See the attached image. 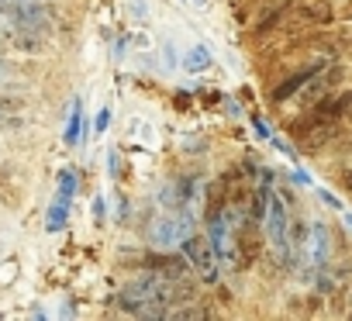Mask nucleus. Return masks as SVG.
I'll return each instance as SVG.
<instances>
[{"label":"nucleus","instance_id":"5","mask_svg":"<svg viewBox=\"0 0 352 321\" xmlns=\"http://www.w3.org/2000/svg\"><path fill=\"white\" fill-rule=\"evenodd\" d=\"M304 256L311 259L314 269H321V266L328 263V232H324L321 225H311V239H307V245H304Z\"/></svg>","mask_w":352,"mask_h":321},{"label":"nucleus","instance_id":"3","mask_svg":"<svg viewBox=\"0 0 352 321\" xmlns=\"http://www.w3.org/2000/svg\"><path fill=\"white\" fill-rule=\"evenodd\" d=\"M187 225H190L187 218H169V214H159V218L152 221V228H148V239H152V245L169 249V245H176V242H184Z\"/></svg>","mask_w":352,"mask_h":321},{"label":"nucleus","instance_id":"10","mask_svg":"<svg viewBox=\"0 0 352 321\" xmlns=\"http://www.w3.org/2000/svg\"><path fill=\"white\" fill-rule=\"evenodd\" d=\"M80 128H83V107H80V100H76V107H73V114H69V124H66V145H76V142H80Z\"/></svg>","mask_w":352,"mask_h":321},{"label":"nucleus","instance_id":"8","mask_svg":"<svg viewBox=\"0 0 352 321\" xmlns=\"http://www.w3.org/2000/svg\"><path fill=\"white\" fill-rule=\"evenodd\" d=\"M208 66H211V49H208V45L187 49V56H184V69H187V73H201V69H208Z\"/></svg>","mask_w":352,"mask_h":321},{"label":"nucleus","instance_id":"16","mask_svg":"<svg viewBox=\"0 0 352 321\" xmlns=\"http://www.w3.org/2000/svg\"><path fill=\"white\" fill-rule=\"evenodd\" d=\"M131 11H135L138 18H145V4H142V0H135V4H131Z\"/></svg>","mask_w":352,"mask_h":321},{"label":"nucleus","instance_id":"18","mask_svg":"<svg viewBox=\"0 0 352 321\" xmlns=\"http://www.w3.org/2000/svg\"><path fill=\"white\" fill-rule=\"evenodd\" d=\"M345 187H349V190H352V173H349V177H345Z\"/></svg>","mask_w":352,"mask_h":321},{"label":"nucleus","instance_id":"6","mask_svg":"<svg viewBox=\"0 0 352 321\" xmlns=\"http://www.w3.org/2000/svg\"><path fill=\"white\" fill-rule=\"evenodd\" d=\"M318 73H321V66H307V69H300V73H294V76H290L287 83H280V87L273 90V100H287L290 93H297L300 87H307V83H311V80H314Z\"/></svg>","mask_w":352,"mask_h":321},{"label":"nucleus","instance_id":"4","mask_svg":"<svg viewBox=\"0 0 352 321\" xmlns=\"http://www.w3.org/2000/svg\"><path fill=\"white\" fill-rule=\"evenodd\" d=\"M211 249H214L218 263H232V232H228V218L225 214L211 218Z\"/></svg>","mask_w":352,"mask_h":321},{"label":"nucleus","instance_id":"11","mask_svg":"<svg viewBox=\"0 0 352 321\" xmlns=\"http://www.w3.org/2000/svg\"><path fill=\"white\" fill-rule=\"evenodd\" d=\"M76 187H80V180H76V173H73V170H63V173H59V197H66V201H73V194H76Z\"/></svg>","mask_w":352,"mask_h":321},{"label":"nucleus","instance_id":"19","mask_svg":"<svg viewBox=\"0 0 352 321\" xmlns=\"http://www.w3.org/2000/svg\"><path fill=\"white\" fill-rule=\"evenodd\" d=\"M345 221H349V225H352V214H345Z\"/></svg>","mask_w":352,"mask_h":321},{"label":"nucleus","instance_id":"13","mask_svg":"<svg viewBox=\"0 0 352 321\" xmlns=\"http://www.w3.org/2000/svg\"><path fill=\"white\" fill-rule=\"evenodd\" d=\"M107 124H111V111L104 107V111L97 114V121H94V135H104V131H107Z\"/></svg>","mask_w":352,"mask_h":321},{"label":"nucleus","instance_id":"12","mask_svg":"<svg viewBox=\"0 0 352 321\" xmlns=\"http://www.w3.org/2000/svg\"><path fill=\"white\" fill-rule=\"evenodd\" d=\"M18 18H21V25H25V28H38V25L45 21V14H42L38 8H21V11H18Z\"/></svg>","mask_w":352,"mask_h":321},{"label":"nucleus","instance_id":"15","mask_svg":"<svg viewBox=\"0 0 352 321\" xmlns=\"http://www.w3.org/2000/svg\"><path fill=\"white\" fill-rule=\"evenodd\" d=\"M318 197H321L324 204H331V208H338V197H335V194H328V190H318Z\"/></svg>","mask_w":352,"mask_h":321},{"label":"nucleus","instance_id":"1","mask_svg":"<svg viewBox=\"0 0 352 321\" xmlns=\"http://www.w3.org/2000/svg\"><path fill=\"white\" fill-rule=\"evenodd\" d=\"M184 252H187V263L197 269V276H201L204 283H214V280L221 276V269H218V256H214V249H211L208 239L190 235V239L184 242Z\"/></svg>","mask_w":352,"mask_h":321},{"label":"nucleus","instance_id":"7","mask_svg":"<svg viewBox=\"0 0 352 321\" xmlns=\"http://www.w3.org/2000/svg\"><path fill=\"white\" fill-rule=\"evenodd\" d=\"M300 25H331V4L328 0H311V4H304L297 11Z\"/></svg>","mask_w":352,"mask_h":321},{"label":"nucleus","instance_id":"9","mask_svg":"<svg viewBox=\"0 0 352 321\" xmlns=\"http://www.w3.org/2000/svg\"><path fill=\"white\" fill-rule=\"evenodd\" d=\"M66 211H69V201L56 194V201H52V208H49V218H45V228H49V232H59V228L66 225Z\"/></svg>","mask_w":352,"mask_h":321},{"label":"nucleus","instance_id":"2","mask_svg":"<svg viewBox=\"0 0 352 321\" xmlns=\"http://www.w3.org/2000/svg\"><path fill=\"white\" fill-rule=\"evenodd\" d=\"M266 225H270V245L287 256V228H290V218H287V208L280 201V194L270 190V204H266Z\"/></svg>","mask_w":352,"mask_h":321},{"label":"nucleus","instance_id":"17","mask_svg":"<svg viewBox=\"0 0 352 321\" xmlns=\"http://www.w3.org/2000/svg\"><path fill=\"white\" fill-rule=\"evenodd\" d=\"M345 18H349V21H352V0H349V8H345Z\"/></svg>","mask_w":352,"mask_h":321},{"label":"nucleus","instance_id":"14","mask_svg":"<svg viewBox=\"0 0 352 321\" xmlns=\"http://www.w3.org/2000/svg\"><path fill=\"white\" fill-rule=\"evenodd\" d=\"M104 214H107V204H104V197H97V201H94V218L104 221Z\"/></svg>","mask_w":352,"mask_h":321}]
</instances>
